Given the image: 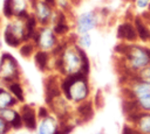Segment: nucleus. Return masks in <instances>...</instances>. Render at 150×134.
Wrapping results in <instances>:
<instances>
[{
    "label": "nucleus",
    "instance_id": "nucleus-1",
    "mask_svg": "<svg viewBox=\"0 0 150 134\" xmlns=\"http://www.w3.org/2000/svg\"><path fill=\"white\" fill-rule=\"evenodd\" d=\"M115 52L123 61V73L134 75L150 64V45L120 42L115 47Z\"/></svg>",
    "mask_w": 150,
    "mask_h": 134
},
{
    "label": "nucleus",
    "instance_id": "nucleus-2",
    "mask_svg": "<svg viewBox=\"0 0 150 134\" xmlns=\"http://www.w3.org/2000/svg\"><path fill=\"white\" fill-rule=\"evenodd\" d=\"M61 89L67 100L79 104L88 100L90 96L88 76L83 75L82 72L67 75L61 82Z\"/></svg>",
    "mask_w": 150,
    "mask_h": 134
},
{
    "label": "nucleus",
    "instance_id": "nucleus-3",
    "mask_svg": "<svg viewBox=\"0 0 150 134\" xmlns=\"http://www.w3.org/2000/svg\"><path fill=\"white\" fill-rule=\"evenodd\" d=\"M4 41L7 45L16 48L26 42V24L25 21L14 17L5 27L4 30Z\"/></svg>",
    "mask_w": 150,
    "mask_h": 134
},
{
    "label": "nucleus",
    "instance_id": "nucleus-4",
    "mask_svg": "<svg viewBox=\"0 0 150 134\" xmlns=\"http://www.w3.org/2000/svg\"><path fill=\"white\" fill-rule=\"evenodd\" d=\"M60 57L63 63V73L75 75V73L81 72L82 57L80 54V47L76 43L67 44V47L64 48Z\"/></svg>",
    "mask_w": 150,
    "mask_h": 134
},
{
    "label": "nucleus",
    "instance_id": "nucleus-5",
    "mask_svg": "<svg viewBox=\"0 0 150 134\" xmlns=\"http://www.w3.org/2000/svg\"><path fill=\"white\" fill-rule=\"evenodd\" d=\"M32 41L39 49L45 51H52L59 43L57 35L48 26H40Z\"/></svg>",
    "mask_w": 150,
    "mask_h": 134
},
{
    "label": "nucleus",
    "instance_id": "nucleus-6",
    "mask_svg": "<svg viewBox=\"0 0 150 134\" xmlns=\"http://www.w3.org/2000/svg\"><path fill=\"white\" fill-rule=\"evenodd\" d=\"M100 14L96 10H86L75 17L76 34L90 33L100 24Z\"/></svg>",
    "mask_w": 150,
    "mask_h": 134
},
{
    "label": "nucleus",
    "instance_id": "nucleus-7",
    "mask_svg": "<svg viewBox=\"0 0 150 134\" xmlns=\"http://www.w3.org/2000/svg\"><path fill=\"white\" fill-rule=\"evenodd\" d=\"M19 77V66L16 59L8 52L0 56V78L6 82H15Z\"/></svg>",
    "mask_w": 150,
    "mask_h": 134
},
{
    "label": "nucleus",
    "instance_id": "nucleus-8",
    "mask_svg": "<svg viewBox=\"0 0 150 134\" xmlns=\"http://www.w3.org/2000/svg\"><path fill=\"white\" fill-rule=\"evenodd\" d=\"M116 36L121 42H127V43H135L138 41V35L135 28V24L131 20H125L121 22L117 26L116 29Z\"/></svg>",
    "mask_w": 150,
    "mask_h": 134
},
{
    "label": "nucleus",
    "instance_id": "nucleus-9",
    "mask_svg": "<svg viewBox=\"0 0 150 134\" xmlns=\"http://www.w3.org/2000/svg\"><path fill=\"white\" fill-rule=\"evenodd\" d=\"M32 9H33L32 14L36 17L40 26H48L49 23H52L54 8L49 6L47 2H45L43 0H39L35 3V6L32 7Z\"/></svg>",
    "mask_w": 150,
    "mask_h": 134
},
{
    "label": "nucleus",
    "instance_id": "nucleus-10",
    "mask_svg": "<svg viewBox=\"0 0 150 134\" xmlns=\"http://www.w3.org/2000/svg\"><path fill=\"white\" fill-rule=\"evenodd\" d=\"M132 22L135 24L137 35H138V41L142 43H150V24L149 22L141 15H135L132 17Z\"/></svg>",
    "mask_w": 150,
    "mask_h": 134
},
{
    "label": "nucleus",
    "instance_id": "nucleus-11",
    "mask_svg": "<svg viewBox=\"0 0 150 134\" xmlns=\"http://www.w3.org/2000/svg\"><path fill=\"white\" fill-rule=\"evenodd\" d=\"M61 84L57 82L56 76H49L46 79V103L50 105L53 100L61 96Z\"/></svg>",
    "mask_w": 150,
    "mask_h": 134
},
{
    "label": "nucleus",
    "instance_id": "nucleus-12",
    "mask_svg": "<svg viewBox=\"0 0 150 134\" xmlns=\"http://www.w3.org/2000/svg\"><path fill=\"white\" fill-rule=\"evenodd\" d=\"M59 127L60 126L57 124V120L48 115L40 120L36 129H38V134H54L59 129Z\"/></svg>",
    "mask_w": 150,
    "mask_h": 134
},
{
    "label": "nucleus",
    "instance_id": "nucleus-13",
    "mask_svg": "<svg viewBox=\"0 0 150 134\" xmlns=\"http://www.w3.org/2000/svg\"><path fill=\"white\" fill-rule=\"evenodd\" d=\"M94 103L91 100H86L79 104L76 108V113L81 119V122H88L94 117Z\"/></svg>",
    "mask_w": 150,
    "mask_h": 134
},
{
    "label": "nucleus",
    "instance_id": "nucleus-14",
    "mask_svg": "<svg viewBox=\"0 0 150 134\" xmlns=\"http://www.w3.org/2000/svg\"><path fill=\"white\" fill-rule=\"evenodd\" d=\"M21 117L23 120V126H26L28 129H35L38 127L36 124V112L35 110L29 106V105H25L21 108Z\"/></svg>",
    "mask_w": 150,
    "mask_h": 134
},
{
    "label": "nucleus",
    "instance_id": "nucleus-15",
    "mask_svg": "<svg viewBox=\"0 0 150 134\" xmlns=\"http://www.w3.org/2000/svg\"><path fill=\"white\" fill-rule=\"evenodd\" d=\"M134 125L142 134H150V112H139L137 121Z\"/></svg>",
    "mask_w": 150,
    "mask_h": 134
},
{
    "label": "nucleus",
    "instance_id": "nucleus-16",
    "mask_svg": "<svg viewBox=\"0 0 150 134\" xmlns=\"http://www.w3.org/2000/svg\"><path fill=\"white\" fill-rule=\"evenodd\" d=\"M18 103V99L4 87H0V110L12 107Z\"/></svg>",
    "mask_w": 150,
    "mask_h": 134
},
{
    "label": "nucleus",
    "instance_id": "nucleus-17",
    "mask_svg": "<svg viewBox=\"0 0 150 134\" xmlns=\"http://www.w3.org/2000/svg\"><path fill=\"white\" fill-rule=\"evenodd\" d=\"M34 61L36 63V66L41 70L45 71L48 68V62H49V55L47 51L39 49L38 51H35L34 54Z\"/></svg>",
    "mask_w": 150,
    "mask_h": 134
},
{
    "label": "nucleus",
    "instance_id": "nucleus-18",
    "mask_svg": "<svg viewBox=\"0 0 150 134\" xmlns=\"http://www.w3.org/2000/svg\"><path fill=\"white\" fill-rule=\"evenodd\" d=\"M122 110L125 115H129V114H132L136 112H141L138 108V105H137V100H135V99L123 98L122 99Z\"/></svg>",
    "mask_w": 150,
    "mask_h": 134
},
{
    "label": "nucleus",
    "instance_id": "nucleus-19",
    "mask_svg": "<svg viewBox=\"0 0 150 134\" xmlns=\"http://www.w3.org/2000/svg\"><path fill=\"white\" fill-rule=\"evenodd\" d=\"M8 91L18 99V101L22 103L25 100V96H23V89L21 86L20 83L18 82H11L8 84Z\"/></svg>",
    "mask_w": 150,
    "mask_h": 134
},
{
    "label": "nucleus",
    "instance_id": "nucleus-20",
    "mask_svg": "<svg viewBox=\"0 0 150 134\" xmlns=\"http://www.w3.org/2000/svg\"><path fill=\"white\" fill-rule=\"evenodd\" d=\"M75 43L82 48V49H88L91 47V43H93V38H91V35L90 33H84V34H77L76 35V41Z\"/></svg>",
    "mask_w": 150,
    "mask_h": 134
},
{
    "label": "nucleus",
    "instance_id": "nucleus-21",
    "mask_svg": "<svg viewBox=\"0 0 150 134\" xmlns=\"http://www.w3.org/2000/svg\"><path fill=\"white\" fill-rule=\"evenodd\" d=\"M130 79H137V80L145 82V83H149L150 84V64L148 66L143 68L142 70H139L138 72L131 75L130 78H129V80Z\"/></svg>",
    "mask_w": 150,
    "mask_h": 134
},
{
    "label": "nucleus",
    "instance_id": "nucleus-22",
    "mask_svg": "<svg viewBox=\"0 0 150 134\" xmlns=\"http://www.w3.org/2000/svg\"><path fill=\"white\" fill-rule=\"evenodd\" d=\"M35 50V43L33 41H27V42H23L21 45H20V55L22 57H30L32 54H35L34 52Z\"/></svg>",
    "mask_w": 150,
    "mask_h": 134
},
{
    "label": "nucleus",
    "instance_id": "nucleus-23",
    "mask_svg": "<svg viewBox=\"0 0 150 134\" xmlns=\"http://www.w3.org/2000/svg\"><path fill=\"white\" fill-rule=\"evenodd\" d=\"M2 14L5 17L12 20L15 17L14 14V8H13V0H4V6H2Z\"/></svg>",
    "mask_w": 150,
    "mask_h": 134
},
{
    "label": "nucleus",
    "instance_id": "nucleus-24",
    "mask_svg": "<svg viewBox=\"0 0 150 134\" xmlns=\"http://www.w3.org/2000/svg\"><path fill=\"white\" fill-rule=\"evenodd\" d=\"M18 111H15V110H13L12 107H7V108H2V110H0V117L2 118V119H5L8 124H11L14 119H15V117L18 115Z\"/></svg>",
    "mask_w": 150,
    "mask_h": 134
},
{
    "label": "nucleus",
    "instance_id": "nucleus-25",
    "mask_svg": "<svg viewBox=\"0 0 150 134\" xmlns=\"http://www.w3.org/2000/svg\"><path fill=\"white\" fill-rule=\"evenodd\" d=\"M80 54H81V57H82V69H81V72L83 75L88 76L89 72H90V61H89L84 49L80 48Z\"/></svg>",
    "mask_w": 150,
    "mask_h": 134
},
{
    "label": "nucleus",
    "instance_id": "nucleus-26",
    "mask_svg": "<svg viewBox=\"0 0 150 134\" xmlns=\"http://www.w3.org/2000/svg\"><path fill=\"white\" fill-rule=\"evenodd\" d=\"M137 105L141 112H150V96L137 100Z\"/></svg>",
    "mask_w": 150,
    "mask_h": 134
},
{
    "label": "nucleus",
    "instance_id": "nucleus-27",
    "mask_svg": "<svg viewBox=\"0 0 150 134\" xmlns=\"http://www.w3.org/2000/svg\"><path fill=\"white\" fill-rule=\"evenodd\" d=\"M121 134H142V133L136 128L135 125L129 124V122H125V124L123 125V127H122Z\"/></svg>",
    "mask_w": 150,
    "mask_h": 134
},
{
    "label": "nucleus",
    "instance_id": "nucleus-28",
    "mask_svg": "<svg viewBox=\"0 0 150 134\" xmlns=\"http://www.w3.org/2000/svg\"><path fill=\"white\" fill-rule=\"evenodd\" d=\"M94 99H95V100L93 101V103H94V106H95L96 108H101V107L103 106V104H104V101H103V94H102L101 90H98V91L96 92Z\"/></svg>",
    "mask_w": 150,
    "mask_h": 134
},
{
    "label": "nucleus",
    "instance_id": "nucleus-29",
    "mask_svg": "<svg viewBox=\"0 0 150 134\" xmlns=\"http://www.w3.org/2000/svg\"><path fill=\"white\" fill-rule=\"evenodd\" d=\"M11 126L14 129H19V128H21L23 126V120H22V117H21L20 113H18V115L15 117V119L11 122Z\"/></svg>",
    "mask_w": 150,
    "mask_h": 134
},
{
    "label": "nucleus",
    "instance_id": "nucleus-30",
    "mask_svg": "<svg viewBox=\"0 0 150 134\" xmlns=\"http://www.w3.org/2000/svg\"><path fill=\"white\" fill-rule=\"evenodd\" d=\"M11 128H12L11 124H8L5 119H2V118L0 117V134H6V133H8Z\"/></svg>",
    "mask_w": 150,
    "mask_h": 134
},
{
    "label": "nucleus",
    "instance_id": "nucleus-31",
    "mask_svg": "<svg viewBox=\"0 0 150 134\" xmlns=\"http://www.w3.org/2000/svg\"><path fill=\"white\" fill-rule=\"evenodd\" d=\"M73 126L71 125H67V124H63L62 126L59 127V129L54 133V134H69L71 131H73Z\"/></svg>",
    "mask_w": 150,
    "mask_h": 134
},
{
    "label": "nucleus",
    "instance_id": "nucleus-32",
    "mask_svg": "<svg viewBox=\"0 0 150 134\" xmlns=\"http://www.w3.org/2000/svg\"><path fill=\"white\" fill-rule=\"evenodd\" d=\"M48 115H49V113H48V110L46 107H40L38 110V118L40 120L43 119V118H46V117H48Z\"/></svg>",
    "mask_w": 150,
    "mask_h": 134
},
{
    "label": "nucleus",
    "instance_id": "nucleus-33",
    "mask_svg": "<svg viewBox=\"0 0 150 134\" xmlns=\"http://www.w3.org/2000/svg\"><path fill=\"white\" fill-rule=\"evenodd\" d=\"M45 2H47L49 6H52L53 8L57 7V0H43Z\"/></svg>",
    "mask_w": 150,
    "mask_h": 134
},
{
    "label": "nucleus",
    "instance_id": "nucleus-34",
    "mask_svg": "<svg viewBox=\"0 0 150 134\" xmlns=\"http://www.w3.org/2000/svg\"><path fill=\"white\" fill-rule=\"evenodd\" d=\"M38 1H39V0H28V3H29V6H30V7H34V6H35V3H36Z\"/></svg>",
    "mask_w": 150,
    "mask_h": 134
},
{
    "label": "nucleus",
    "instance_id": "nucleus-35",
    "mask_svg": "<svg viewBox=\"0 0 150 134\" xmlns=\"http://www.w3.org/2000/svg\"><path fill=\"white\" fill-rule=\"evenodd\" d=\"M142 15H145V16H150V5H149V8H148V10H146V12H144V13H142Z\"/></svg>",
    "mask_w": 150,
    "mask_h": 134
},
{
    "label": "nucleus",
    "instance_id": "nucleus-36",
    "mask_svg": "<svg viewBox=\"0 0 150 134\" xmlns=\"http://www.w3.org/2000/svg\"><path fill=\"white\" fill-rule=\"evenodd\" d=\"M141 15H142V14H141ZM142 16H143V17L149 22V24H150V16H145V15H142Z\"/></svg>",
    "mask_w": 150,
    "mask_h": 134
},
{
    "label": "nucleus",
    "instance_id": "nucleus-37",
    "mask_svg": "<svg viewBox=\"0 0 150 134\" xmlns=\"http://www.w3.org/2000/svg\"><path fill=\"white\" fill-rule=\"evenodd\" d=\"M1 45H2V40H1V35H0V49H1Z\"/></svg>",
    "mask_w": 150,
    "mask_h": 134
},
{
    "label": "nucleus",
    "instance_id": "nucleus-38",
    "mask_svg": "<svg viewBox=\"0 0 150 134\" xmlns=\"http://www.w3.org/2000/svg\"><path fill=\"white\" fill-rule=\"evenodd\" d=\"M95 134H105V133H103V132H97V133H95Z\"/></svg>",
    "mask_w": 150,
    "mask_h": 134
}]
</instances>
